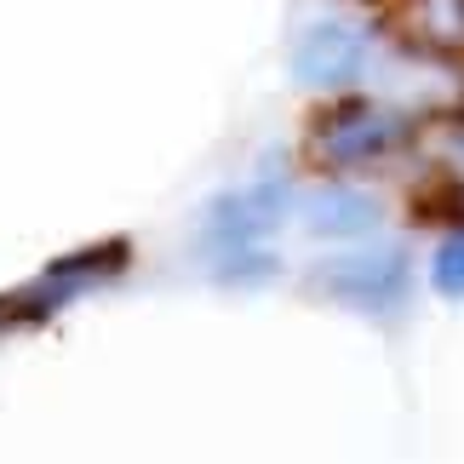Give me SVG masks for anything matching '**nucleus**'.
I'll return each instance as SVG.
<instances>
[{
	"label": "nucleus",
	"instance_id": "f257e3e1",
	"mask_svg": "<svg viewBox=\"0 0 464 464\" xmlns=\"http://www.w3.org/2000/svg\"><path fill=\"white\" fill-rule=\"evenodd\" d=\"M315 287H327L333 298H344V304L379 310V304H390V298L407 287V258L401 253H350V258H333L327 270L315 276Z\"/></svg>",
	"mask_w": 464,
	"mask_h": 464
},
{
	"label": "nucleus",
	"instance_id": "20e7f679",
	"mask_svg": "<svg viewBox=\"0 0 464 464\" xmlns=\"http://www.w3.org/2000/svg\"><path fill=\"white\" fill-rule=\"evenodd\" d=\"M304 224L315 229V236H333V241H350V236H367L372 224H379V201L362 189H321Z\"/></svg>",
	"mask_w": 464,
	"mask_h": 464
},
{
	"label": "nucleus",
	"instance_id": "39448f33",
	"mask_svg": "<svg viewBox=\"0 0 464 464\" xmlns=\"http://www.w3.org/2000/svg\"><path fill=\"white\" fill-rule=\"evenodd\" d=\"M401 29L430 52H464V0H401Z\"/></svg>",
	"mask_w": 464,
	"mask_h": 464
},
{
	"label": "nucleus",
	"instance_id": "f03ea898",
	"mask_svg": "<svg viewBox=\"0 0 464 464\" xmlns=\"http://www.w3.org/2000/svg\"><path fill=\"white\" fill-rule=\"evenodd\" d=\"M367 63V34L350 24H315L293 52V75L304 86H350Z\"/></svg>",
	"mask_w": 464,
	"mask_h": 464
},
{
	"label": "nucleus",
	"instance_id": "7ed1b4c3",
	"mask_svg": "<svg viewBox=\"0 0 464 464\" xmlns=\"http://www.w3.org/2000/svg\"><path fill=\"white\" fill-rule=\"evenodd\" d=\"M396 121L379 115V110H344L333 115L327 127H321V155L333 160V167H355V160H372L396 144Z\"/></svg>",
	"mask_w": 464,
	"mask_h": 464
},
{
	"label": "nucleus",
	"instance_id": "423d86ee",
	"mask_svg": "<svg viewBox=\"0 0 464 464\" xmlns=\"http://www.w3.org/2000/svg\"><path fill=\"white\" fill-rule=\"evenodd\" d=\"M430 276H436V287L448 293V298H464V236H459V241H441Z\"/></svg>",
	"mask_w": 464,
	"mask_h": 464
}]
</instances>
